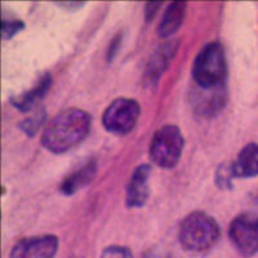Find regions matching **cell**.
Returning <instances> with one entry per match:
<instances>
[{
    "label": "cell",
    "mask_w": 258,
    "mask_h": 258,
    "mask_svg": "<svg viewBox=\"0 0 258 258\" xmlns=\"http://www.w3.org/2000/svg\"><path fill=\"white\" fill-rule=\"evenodd\" d=\"M142 258H172V255L169 253L164 252V250H160L158 248H153V249L147 250L146 253H144Z\"/></svg>",
    "instance_id": "obj_20"
},
{
    "label": "cell",
    "mask_w": 258,
    "mask_h": 258,
    "mask_svg": "<svg viewBox=\"0 0 258 258\" xmlns=\"http://www.w3.org/2000/svg\"><path fill=\"white\" fill-rule=\"evenodd\" d=\"M227 75V62L225 49L218 41L204 45L194 59L192 78L195 85L204 89L225 85Z\"/></svg>",
    "instance_id": "obj_3"
},
{
    "label": "cell",
    "mask_w": 258,
    "mask_h": 258,
    "mask_svg": "<svg viewBox=\"0 0 258 258\" xmlns=\"http://www.w3.org/2000/svg\"><path fill=\"white\" fill-rule=\"evenodd\" d=\"M150 174L151 165L144 163L135 168L125 191V203L129 208H141L150 197Z\"/></svg>",
    "instance_id": "obj_8"
},
{
    "label": "cell",
    "mask_w": 258,
    "mask_h": 258,
    "mask_svg": "<svg viewBox=\"0 0 258 258\" xmlns=\"http://www.w3.org/2000/svg\"><path fill=\"white\" fill-rule=\"evenodd\" d=\"M229 236L241 254L258 253V212H245L235 217L230 223Z\"/></svg>",
    "instance_id": "obj_6"
},
{
    "label": "cell",
    "mask_w": 258,
    "mask_h": 258,
    "mask_svg": "<svg viewBox=\"0 0 258 258\" xmlns=\"http://www.w3.org/2000/svg\"><path fill=\"white\" fill-rule=\"evenodd\" d=\"M25 29L24 21L18 20V18H13V20H7L3 17V24H2V34H3V39H11L18 34L21 30Z\"/></svg>",
    "instance_id": "obj_16"
},
{
    "label": "cell",
    "mask_w": 258,
    "mask_h": 258,
    "mask_svg": "<svg viewBox=\"0 0 258 258\" xmlns=\"http://www.w3.org/2000/svg\"><path fill=\"white\" fill-rule=\"evenodd\" d=\"M92 117L84 110L66 109L53 117L41 135V145L53 154L68 153L89 135Z\"/></svg>",
    "instance_id": "obj_1"
},
{
    "label": "cell",
    "mask_w": 258,
    "mask_h": 258,
    "mask_svg": "<svg viewBox=\"0 0 258 258\" xmlns=\"http://www.w3.org/2000/svg\"><path fill=\"white\" fill-rule=\"evenodd\" d=\"M50 87H52V75L49 73L43 74L30 91L24 92L18 96H13L11 98V103L18 111H30L39 101L43 100V97L48 93Z\"/></svg>",
    "instance_id": "obj_12"
},
{
    "label": "cell",
    "mask_w": 258,
    "mask_h": 258,
    "mask_svg": "<svg viewBox=\"0 0 258 258\" xmlns=\"http://www.w3.org/2000/svg\"><path fill=\"white\" fill-rule=\"evenodd\" d=\"M45 117H47V112H45L44 109H40L32 115L31 117H27V119L21 121V123L18 124V126H20L21 131L26 133L29 137H32V136L36 135L39 128L43 125V123L45 121Z\"/></svg>",
    "instance_id": "obj_15"
},
{
    "label": "cell",
    "mask_w": 258,
    "mask_h": 258,
    "mask_svg": "<svg viewBox=\"0 0 258 258\" xmlns=\"http://www.w3.org/2000/svg\"><path fill=\"white\" fill-rule=\"evenodd\" d=\"M185 146L181 129L173 124L159 128L150 144V159L163 169H172L178 164Z\"/></svg>",
    "instance_id": "obj_4"
},
{
    "label": "cell",
    "mask_w": 258,
    "mask_h": 258,
    "mask_svg": "<svg viewBox=\"0 0 258 258\" xmlns=\"http://www.w3.org/2000/svg\"><path fill=\"white\" fill-rule=\"evenodd\" d=\"M178 48L177 41H168L165 44H161L158 49L154 52V54L150 58L149 63L146 66L144 79L149 84H154L160 79L165 70L169 66L170 61L173 59L174 54Z\"/></svg>",
    "instance_id": "obj_10"
},
{
    "label": "cell",
    "mask_w": 258,
    "mask_h": 258,
    "mask_svg": "<svg viewBox=\"0 0 258 258\" xmlns=\"http://www.w3.org/2000/svg\"><path fill=\"white\" fill-rule=\"evenodd\" d=\"M234 178L231 172V165H221L216 172V183L221 188H231V179Z\"/></svg>",
    "instance_id": "obj_17"
},
{
    "label": "cell",
    "mask_w": 258,
    "mask_h": 258,
    "mask_svg": "<svg viewBox=\"0 0 258 258\" xmlns=\"http://www.w3.org/2000/svg\"><path fill=\"white\" fill-rule=\"evenodd\" d=\"M119 41H120V38L115 39L112 41V44L110 45V49H109V59L114 58V56L116 54V49H117V45H119Z\"/></svg>",
    "instance_id": "obj_21"
},
{
    "label": "cell",
    "mask_w": 258,
    "mask_h": 258,
    "mask_svg": "<svg viewBox=\"0 0 258 258\" xmlns=\"http://www.w3.org/2000/svg\"><path fill=\"white\" fill-rule=\"evenodd\" d=\"M141 114L140 103L132 98L120 97L105 110L102 115V124L107 132L112 135H128L135 129Z\"/></svg>",
    "instance_id": "obj_5"
},
{
    "label": "cell",
    "mask_w": 258,
    "mask_h": 258,
    "mask_svg": "<svg viewBox=\"0 0 258 258\" xmlns=\"http://www.w3.org/2000/svg\"><path fill=\"white\" fill-rule=\"evenodd\" d=\"M58 250V238L54 235H38L25 238L13 246L9 258H54Z\"/></svg>",
    "instance_id": "obj_7"
},
{
    "label": "cell",
    "mask_w": 258,
    "mask_h": 258,
    "mask_svg": "<svg viewBox=\"0 0 258 258\" xmlns=\"http://www.w3.org/2000/svg\"><path fill=\"white\" fill-rule=\"evenodd\" d=\"M186 3L185 2H173L165 9V13L159 24L158 32L161 38H168L176 34L185 20Z\"/></svg>",
    "instance_id": "obj_14"
},
{
    "label": "cell",
    "mask_w": 258,
    "mask_h": 258,
    "mask_svg": "<svg viewBox=\"0 0 258 258\" xmlns=\"http://www.w3.org/2000/svg\"><path fill=\"white\" fill-rule=\"evenodd\" d=\"M220 238V225L204 212H191L179 225V243L188 252H207L218 243Z\"/></svg>",
    "instance_id": "obj_2"
},
{
    "label": "cell",
    "mask_w": 258,
    "mask_h": 258,
    "mask_svg": "<svg viewBox=\"0 0 258 258\" xmlns=\"http://www.w3.org/2000/svg\"><path fill=\"white\" fill-rule=\"evenodd\" d=\"M160 7L161 3H146V6H145V17H146V20L149 22L155 17V15L158 13Z\"/></svg>",
    "instance_id": "obj_19"
},
{
    "label": "cell",
    "mask_w": 258,
    "mask_h": 258,
    "mask_svg": "<svg viewBox=\"0 0 258 258\" xmlns=\"http://www.w3.org/2000/svg\"><path fill=\"white\" fill-rule=\"evenodd\" d=\"M101 258H133V254L126 246L110 245L103 250Z\"/></svg>",
    "instance_id": "obj_18"
},
{
    "label": "cell",
    "mask_w": 258,
    "mask_h": 258,
    "mask_svg": "<svg viewBox=\"0 0 258 258\" xmlns=\"http://www.w3.org/2000/svg\"><path fill=\"white\" fill-rule=\"evenodd\" d=\"M234 178H252L258 176V144L244 146L231 164Z\"/></svg>",
    "instance_id": "obj_13"
},
{
    "label": "cell",
    "mask_w": 258,
    "mask_h": 258,
    "mask_svg": "<svg viewBox=\"0 0 258 258\" xmlns=\"http://www.w3.org/2000/svg\"><path fill=\"white\" fill-rule=\"evenodd\" d=\"M226 98H227V94H226L225 85L211 89L200 88L195 85L190 100L194 110L198 114L208 117L217 115L223 109Z\"/></svg>",
    "instance_id": "obj_9"
},
{
    "label": "cell",
    "mask_w": 258,
    "mask_h": 258,
    "mask_svg": "<svg viewBox=\"0 0 258 258\" xmlns=\"http://www.w3.org/2000/svg\"><path fill=\"white\" fill-rule=\"evenodd\" d=\"M97 173V161L94 159H89L80 165L79 168L71 172L64 177L59 185V191L63 195H73L77 194L80 188L89 185Z\"/></svg>",
    "instance_id": "obj_11"
}]
</instances>
